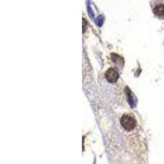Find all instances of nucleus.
Returning <instances> with one entry per match:
<instances>
[{"label": "nucleus", "mask_w": 164, "mask_h": 164, "mask_svg": "<svg viewBox=\"0 0 164 164\" xmlns=\"http://www.w3.org/2000/svg\"><path fill=\"white\" fill-rule=\"evenodd\" d=\"M121 125L127 131H132L136 127V121L131 114H124L121 118Z\"/></svg>", "instance_id": "1"}, {"label": "nucleus", "mask_w": 164, "mask_h": 164, "mask_svg": "<svg viewBox=\"0 0 164 164\" xmlns=\"http://www.w3.org/2000/svg\"><path fill=\"white\" fill-rule=\"evenodd\" d=\"M105 77L107 80V81H109L110 83H114V82H116L118 80L119 76H118V73L113 68H110L106 72Z\"/></svg>", "instance_id": "2"}, {"label": "nucleus", "mask_w": 164, "mask_h": 164, "mask_svg": "<svg viewBox=\"0 0 164 164\" xmlns=\"http://www.w3.org/2000/svg\"><path fill=\"white\" fill-rule=\"evenodd\" d=\"M154 13L160 18H164V5L160 4V5L156 6L154 8Z\"/></svg>", "instance_id": "3"}]
</instances>
